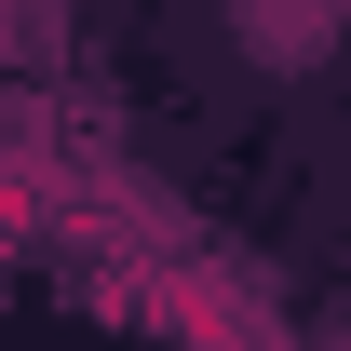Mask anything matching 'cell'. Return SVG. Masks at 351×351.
<instances>
[{
	"instance_id": "cell-1",
	"label": "cell",
	"mask_w": 351,
	"mask_h": 351,
	"mask_svg": "<svg viewBox=\"0 0 351 351\" xmlns=\"http://www.w3.org/2000/svg\"><path fill=\"white\" fill-rule=\"evenodd\" d=\"M230 27H243V54H257V68H324L338 0H230Z\"/></svg>"
}]
</instances>
